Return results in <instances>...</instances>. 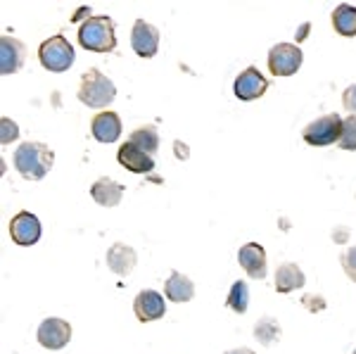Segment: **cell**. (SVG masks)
I'll return each mask as SVG.
<instances>
[{
    "label": "cell",
    "instance_id": "cell-21",
    "mask_svg": "<svg viewBox=\"0 0 356 354\" xmlns=\"http://www.w3.org/2000/svg\"><path fill=\"white\" fill-rule=\"evenodd\" d=\"M129 140L134 143V145L140 147V150H145L147 155L157 152V147H159V134H157V129H154V127H140V129H136L134 134H131Z\"/></svg>",
    "mask_w": 356,
    "mask_h": 354
},
{
    "label": "cell",
    "instance_id": "cell-7",
    "mask_svg": "<svg viewBox=\"0 0 356 354\" xmlns=\"http://www.w3.org/2000/svg\"><path fill=\"white\" fill-rule=\"evenodd\" d=\"M131 48L138 57H145V60L154 57L159 50V29L145 19H136L131 29Z\"/></svg>",
    "mask_w": 356,
    "mask_h": 354
},
{
    "label": "cell",
    "instance_id": "cell-28",
    "mask_svg": "<svg viewBox=\"0 0 356 354\" xmlns=\"http://www.w3.org/2000/svg\"><path fill=\"white\" fill-rule=\"evenodd\" d=\"M302 305L307 307L309 312H323L325 309V300L321 295H304Z\"/></svg>",
    "mask_w": 356,
    "mask_h": 354
},
{
    "label": "cell",
    "instance_id": "cell-31",
    "mask_svg": "<svg viewBox=\"0 0 356 354\" xmlns=\"http://www.w3.org/2000/svg\"><path fill=\"white\" fill-rule=\"evenodd\" d=\"M335 241H337V243H344V241H347V231H337V233H335Z\"/></svg>",
    "mask_w": 356,
    "mask_h": 354
},
{
    "label": "cell",
    "instance_id": "cell-22",
    "mask_svg": "<svg viewBox=\"0 0 356 354\" xmlns=\"http://www.w3.org/2000/svg\"><path fill=\"white\" fill-rule=\"evenodd\" d=\"M254 338L261 342V345H273L280 338V326L273 316H261L259 323L254 326Z\"/></svg>",
    "mask_w": 356,
    "mask_h": 354
},
{
    "label": "cell",
    "instance_id": "cell-6",
    "mask_svg": "<svg viewBox=\"0 0 356 354\" xmlns=\"http://www.w3.org/2000/svg\"><path fill=\"white\" fill-rule=\"evenodd\" d=\"M302 50L295 43H278L268 50V70L273 77H292L302 67Z\"/></svg>",
    "mask_w": 356,
    "mask_h": 354
},
{
    "label": "cell",
    "instance_id": "cell-25",
    "mask_svg": "<svg viewBox=\"0 0 356 354\" xmlns=\"http://www.w3.org/2000/svg\"><path fill=\"white\" fill-rule=\"evenodd\" d=\"M0 129H3V136H0V140H3V145H8V143H13L19 138V129H17L15 122H10L8 117L0 119Z\"/></svg>",
    "mask_w": 356,
    "mask_h": 354
},
{
    "label": "cell",
    "instance_id": "cell-12",
    "mask_svg": "<svg viewBox=\"0 0 356 354\" xmlns=\"http://www.w3.org/2000/svg\"><path fill=\"white\" fill-rule=\"evenodd\" d=\"M26 57V45L22 41H17L13 36H3L0 38V72L5 77L19 72L22 65H24Z\"/></svg>",
    "mask_w": 356,
    "mask_h": 354
},
{
    "label": "cell",
    "instance_id": "cell-27",
    "mask_svg": "<svg viewBox=\"0 0 356 354\" xmlns=\"http://www.w3.org/2000/svg\"><path fill=\"white\" fill-rule=\"evenodd\" d=\"M342 105H344V110L352 114V117H356V83L349 86V88L342 93Z\"/></svg>",
    "mask_w": 356,
    "mask_h": 354
},
{
    "label": "cell",
    "instance_id": "cell-10",
    "mask_svg": "<svg viewBox=\"0 0 356 354\" xmlns=\"http://www.w3.org/2000/svg\"><path fill=\"white\" fill-rule=\"evenodd\" d=\"M72 340V326L65 319H45L38 326V342L48 350H62Z\"/></svg>",
    "mask_w": 356,
    "mask_h": 354
},
{
    "label": "cell",
    "instance_id": "cell-18",
    "mask_svg": "<svg viewBox=\"0 0 356 354\" xmlns=\"http://www.w3.org/2000/svg\"><path fill=\"white\" fill-rule=\"evenodd\" d=\"M304 283H307V276H304V271L297 264H292V262L278 266V271H275V290L283 295L304 288Z\"/></svg>",
    "mask_w": 356,
    "mask_h": 354
},
{
    "label": "cell",
    "instance_id": "cell-19",
    "mask_svg": "<svg viewBox=\"0 0 356 354\" xmlns=\"http://www.w3.org/2000/svg\"><path fill=\"white\" fill-rule=\"evenodd\" d=\"M164 295L171 302H191L195 295V285L186 273L174 271L164 283Z\"/></svg>",
    "mask_w": 356,
    "mask_h": 354
},
{
    "label": "cell",
    "instance_id": "cell-32",
    "mask_svg": "<svg viewBox=\"0 0 356 354\" xmlns=\"http://www.w3.org/2000/svg\"><path fill=\"white\" fill-rule=\"evenodd\" d=\"M354 354H356V350H354Z\"/></svg>",
    "mask_w": 356,
    "mask_h": 354
},
{
    "label": "cell",
    "instance_id": "cell-3",
    "mask_svg": "<svg viewBox=\"0 0 356 354\" xmlns=\"http://www.w3.org/2000/svg\"><path fill=\"white\" fill-rule=\"evenodd\" d=\"M117 98V86L105 77L100 70H88L81 77V86H79V100L86 107H107Z\"/></svg>",
    "mask_w": 356,
    "mask_h": 354
},
{
    "label": "cell",
    "instance_id": "cell-11",
    "mask_svg": "<svg viewBox=\"0 0 356 354\" xmlns=\"http://www.w3.org/2000/svg\"><path fill=\"white\" fill-rule=\"evenodd\" d=\"M134 312L140 323L157 321V319H162L166 314L164 298L157 293V290H140L134 300Z\"/></svg>",
    "mask_w": 356,
    "mask_h": 354
},
{
    "label": "cell",
    "instance_id": "cell-17",
    "mask_svg": "<svg viewBox=\"0 0 356 354\" xmlns=\"http://www.w3.org/2000/svg\"><path fill=\"white\" fill-rule=\"evenodd\" d=\"M90 195H93V200L100 207H117L124 198V186L105 176V179H97L90 186Z\"/></svg>",
    "mask_w": 356,
    "mask_h": 354
},
{
    "label": "cell",
    "instance_id": "cell-4",
    "mask_svg": "<svg viewBox=\"0 0 356 354\" xmlns=\"http://www.w3.org/2000/svg\"><path fill=\"white\" fill-rule=\"evenodd\" d=\"M38 60H41V65L48 72L62 74V72H67L69 67L74 65L76 55H74L72 43H69L65 36H60V33H57V36L48 38V41L41 43V48H38Z\"/></svg>",
    "mask_w": 356,
    "mask_h": 354
},
{
    "label": "cell",
    "instance_id": "cell-24",
    "mask_svg": "<svg viewBox=\"0 0 356 354\" xmlns=\"http://www.w3.org/2000/svg\"><path fill=\"white\" fill-rule=\"evenodd\" d=\"M337 145L342 150H356V117H352V114L342 122V136Z\"/></svg>",
    "mask_w": 356,
    "mask_h": 354
},
{
    "label": "cell",
    "instance_id": "cell-5",
    "mask_svg": "<svg viewBox=\"0 0 356 354\" xmlns=\"http://www.w3.org/2000/svg\"><path fill=\"white\" fill-rule=\"evenodd\" d=\"M342 122L344 119L340 114H323V117L314 119L307 129L302 131L304 140L314 147H323V145H330V143H337L342 136Z\"/></svg>",
    "mask_w": 356,
    "mask_h": 354
},
{
    "label": "cell",
    "instance_id": "cell-9",
    "mask_svg": "<svg viewBox=\"0 0 356 354\" xmlns=\"http://www.w3.org/2000/svg\"><path fill=\"white\" fill-rule=\"evenodd\" d=\"M266 90H268V79L261 77V72L257 67H247L245 72H240L233 83V93L238 95V100L245 102L261 98Z\"/></svg>",
    "mask_w": 356,
    "mask_h": 354
},
{
    "label": "cell",
    "instance_id": "cell-16",
    "mask_svg": "<svg viewBox=\"0 0 356 354\" xmlns=\"http://www.w3.org/2000/svg\"><path fill=\"white\" fill-rule=\"evenodd\" d=\"M138 262V255L131 245L126 243H114L110 250H107V266L117 273V276H129L134 271Z\"/></svg>",
    "mask_w": 356,
    "mask_h": 354
},
{
    "label": "cell",
    "instance_id": "cell-20",
    "mask_svg": "<svg viewBox=\"0 0 356 354\" xmlns=\"http://www.w3.org/2000/svg\"><path fill=\"white\" fill-rule=\"evenodd\" d=\"M332 26H335V31L340 33V36H347V38L356 36V8H352V5H347V3L337 5V8L332 10Z\"/></svg>",
    "mask_w": 356,
    "mask_h": 354
},
{
    "label": "cell",
    "instance_id": "cell-15",
    "mask_svg": "<svg viewBox=\"0 0 356 354\" xmlns=\"http://www.w3.org/2000/svg\"><path fill=\"white\" fill-rule=\"evenodd\" d=\"M90 134L97 143H114L122 136V119L117 112H100L90 122Z\"/></svg>",
    "mask_w": 356,
    "mask_h": 354
},
{
    "label": "cell",
    "instance_id": "cell-13",
    "mask_svg": "<svg viewBox=\"0 0 356 354\" xmlns=\"http://www.w3.org/2000/svg\"><path fill=\"white\" fill-rule=\"evenodd\" d=\"M238 259H240V266L245 269V273L254 281H261L266 278V252L259 243H247L240 248L238 252Z\"/></svg>",
    "mask_w": 356,
    "mask_h": 354
},
{
    "label": "cell",
    "instance_id": "cell-26",
    "mask_svg": "<svg viewBox=\"0 0 356 354\" xmlns=\"http://www.w3.org/2000/svg\"><path fill=\"white\" fill-rule=\"evenodd\" d=\"M342 266H344V273L356 283V248H349L347 252L342 257Z\"/></svg>",
    "mask_w": 356,
    "mask_h": 354
},
{
    "label": "cell",
    "instance_id": "cell-1",
    "mask_svg": "<svg viewBox=\"0 0 356 354\" xmlns=\"http://www.w3.org/2000/svg\"><path fill=\"white\" fill-rule=\"evenodd\" d=\"M55 162V152L43 143H22L15 152V167L26 181L45 179Z\"/></svg>",
    "mask_w": 356,
    "mask_h": 354
},
{
    "label": "cell",
    "instance_id": "cell-30",
    "mask_svg": "<svg viewBox=\"0 0 356 354\" xmlns=\"http://www.w3.org/2000/svg\"><path fill=\"white\" fill-rule=\"evenodd\" d=\"M226 354H254V352L247 350V347H238V350H228Z\"/></svg>",
    "mask_w": 356,
    "mask_h": 354
},
{
    "label": "cell",
    "instance_id": "cell-29",
    "mask_svg": "<svg viewBox=\"0 0 356 354\" xmlns=\"http://www.w3.org/2000/svg\"><path fill=\"white\" fill-rule=\"evenodd\" d=\"M174 147H176V157H183V159H186V157H188V152H186V150H188V147H186V145H181V143H176V145H174Z\"/></svg>",
    "mask_w": 356,
    "mask_h": 354
},
{
    "label": "cell",
    "instance_id": "cell-2",
    "mask_svg": "<svg viewBox=\"0 0 356 354\" xmlns=\"http://www.w3.org/2000/svg\"><path fill=\"white\" fill-rule=\"evenodd\" d=\"M79 43H81L83 50H90V53H112L117 48L112 17L100 15L83 19L81 29H79Z\"/></svg>",
    "mask_w": 356,
    "mask_h": 354
},
{
    "label": "cell",
    "instance_id": "cell-23",
    "mask_svg": "<svg viewBox=\"0 0 356 354\" xmlns=\"http://www.w3.org/2000/svg\"><path fill=\"white\" fill-rule=\"evenodd\" d=\"M226 305L231 307L235 314H245L247 307H250V285L245 281H235L231 293H228Z\"/></svg>",
    "mask_w": 356,
    "mask_h": 354
},
{
    "label": "cell",
    "instance_id": "cell-14",
    "mask_svg": "<svg viewBox=\"0 0 356 354\" xmlns=\"http://www.w3.org/2000/svg\"><path fill=\"white\" fill-rule=\"evenodd\" d=\"M117 159L124 169L134 171V174H150L154 169V159L152 155H147L145 150H140L138 145H134L131 140H126L117 152Z\"/></svg>",
    "mask_w": 356,
    "mask_h": 354
},
{
    "label": "cell",
    "instance_id": "cell-8",
    "mask_svg": "<svg viewBox=\"0 0 356 354\" xmlns=\"http://www.w3.org/2000/svg\"><path fill=\"white\" fill-rule=\"evenodd\" d=\"M10 238L22 248H29V245L41 241V221H38V216L31 212L15 214L10 219Z\"/></svg>",
    "mask_w": 356,
    "mask_h": 354
}]
</instances>
